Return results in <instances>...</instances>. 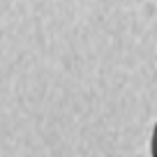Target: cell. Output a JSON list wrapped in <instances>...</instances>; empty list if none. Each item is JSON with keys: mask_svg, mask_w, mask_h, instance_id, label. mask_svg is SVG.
Segmentation results:
<instances>
[{"mask_svg": "<svg viewBox=\"0 0 157 157\" xmlns=\"http://www.w3.org/2000/svg\"><path fill=\"white\" fill-rule=\"evenodd\" d=\"M150 155L157 157V125H155V129H152V139H150Z\"/></svg>", "mask_w": 157, "mask_h": 157, "instance_id": "cell-1", "label": "cell"}]
</instances>
